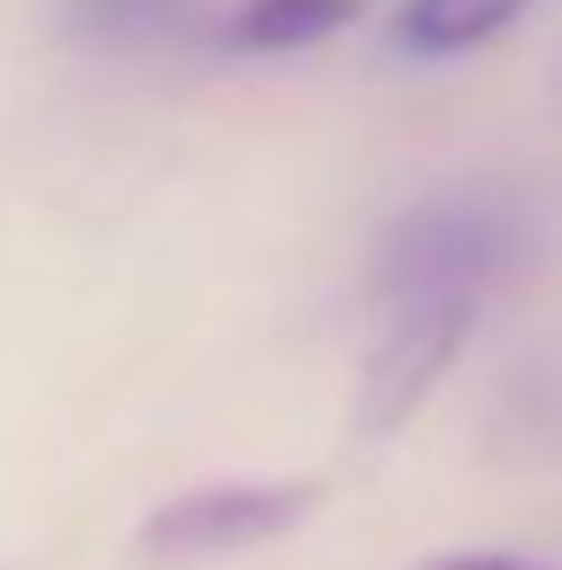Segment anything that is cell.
<instances>
[{
  "mask_svg": "<svg viewBox=\"0 0 562 570\" xmlns=\"http://www.w3.org/2000/svg\"><path fill=\"white\" fill-rule=\"evenodd\" d=\"M200 0H62V23L100 47H139V39H170Z\"/></svg>",
  "mask_w": 562,
  "mask_h": 570,
  "instance_id": "8992f818",
  "label": "cell"
},
{
  "mask_svg": "<svg viewBox=\"0 0 562 570\" xmlns=\"http://www.w3.org/2000/svg\"><path fill=\"white\" fill-rule=\"evenodd\" d=\"M416 570H540V563H524V556H493V548H477V556H432V563H416Z\"/></svg>",
  "mask_w": 562,
  "mask_h": 570,
  "instance_id": "52a82bcc",
  "label": "cell"
},
{
  "mask_svg": "<svg viewBox=\"0 0 562 570\" xmlns=\"http://www.w3.org/2000/svg\"><path fill=\"white\" fill-rule=\"evenodd\" d=\"M532 0H401L393 8V47L416 55V62H440V55H470L485 47L493 31H509Z\"/></svg>",
  "mask_w": 562,
  "mask_h": 570,
  "instance_id": "277c9868",
  "label": "cell"
},
{
  "mask_svg": "<svg viewBox=\"0 0 562 570\" xmlns=\"http://www.w3.org/2000/svg\"><path fill=\"white\" fill-rule=\"evenodd\" d=\"M463 340H470V301H401V308H385L377 347L363 363V432L371 440L401 432L424 409V393L447 379Z\"/></svg>",
  "mask_w": 562,
  "mask_h": 570,
  "instance_id": "3957f363",
  "label": "cell"
},
{
  "mask_svg": "<svg viewBox=\"0 0 562 570\" xmlns=\"http://www.w3.org/2000/svg\"><path fill=\"white\" fill-rule=\"evenodd\" d=\"M532 255V216L509 193H440L408 208L377 247V301H470Z\"/></svg>",
  "mask_w": 562,
  "mask_h": 570,
  "instance_id": "6da1fadb",
  "label": "cell"
},
{
  "mask_svg": "<svg viewBox=\"0 0 562 570\" xmlns=\"http://www.w3.org/2000/svg\"><path fill=\"white\" fill-rule=\"evenodd\" d=\"M371 0H239L231 23H224V47L239 55H293V47H316L332 31H347Z\"/></svg>",
  "mask_w": 562,
  "mask_h": 570,
  "instance_id": "5b68a950",
  "label": "cell"
},
{
  "mask_svg": "<svg viewBox=\"0 0 562 570\" xmlns=\"http://www.w3.org/2000/svg\"><path fill=\"white\" fill-rule=\"evenodd\" d=\"M308 509H316V485L308 478H278V485H255V478L193 485V493H170L139 524L131 548L147 563H216V556H247L263 540H285Z\"/></svg>",
  "mask_w": 562,
  "mask_h": 570,
  "instance_id": "7a4b0ae2",
  "label": "cell"
}]
</instances>
